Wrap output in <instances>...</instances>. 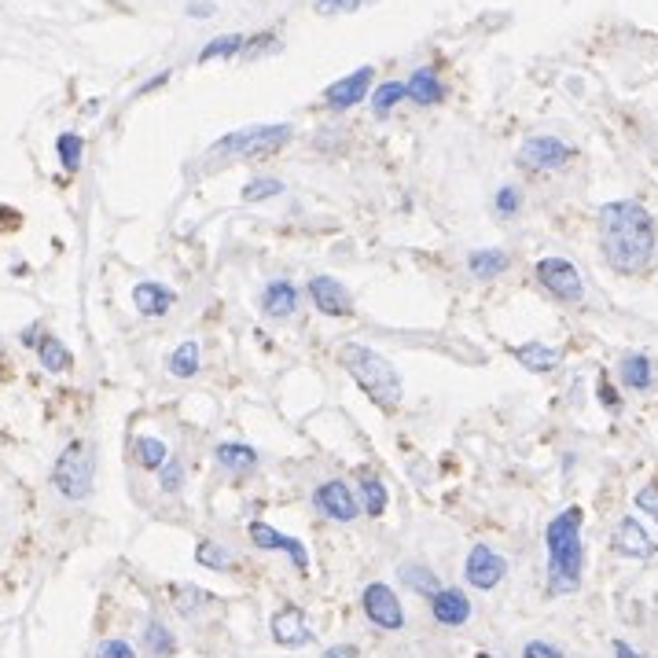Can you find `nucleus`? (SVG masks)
I'll use <instances>...</instances> for the list:
<instances>
[{
    "label": "nucleus",
    "instance_id": "nucleus-1",
    "mask_svg": "<svg viewBox=\"0 0 658 658\" xmlns=\"http://www.w3.org/2000/svg\"><path fill=\"white\" fill-rule=\"evenodd\" d=\"M600 243L603 258H607L614 273H640L655 258V217L647 214L640 203H629V199L600 206Z\"/></svg>",
    "mask_w": 658,
    "mask_h": 658
},
{
    "label": "nucleus",
    "instance_id": "nucleus-2",
    "mask_svg": "<svg viewBox=\"0 0 658 658\" xmlns=\"http://www.w3.org/2000/svg\"><path fill=\"white\" fill-rule=\"evenodd\" d=\"M581 508L559 511L556 519L548 522L545 545H548V589L574 592L581 585V567H585V545H581Z\"/></svg>",
    "mask_w": 658,
    "mask_h": 658
},
{
    "label": "nucleus",
    "instance_id": "nucleus-3",
    "mask_svg": "<svg viewBox=\"0 0 658 658\" xmlns=\"http://www.w3.org/2000/svg\"><path fill=\"white\" fill-rule=\"evenodd\" d=\"M339 357H342V368L357 379V386H361L379 409H398L401 379H398V372H394V364L386 361L383 353H375L372 346H361V342H346Z\"/></svg>",
    "mask_w": 658,
    "mask_h": 658
},
{
    "label": "nucleus",
    "instance_id": "nucleus-4",
    "mask_svg": "<svg viewBox=\"0 0 658 658\" xmlns=\"http://www.w3.org/2000/svg\"><path fill=\"white\" fill-rule=\"evenodd\" d=\"M287 140H291V125H254V129H239L217 140L210 155L214 159H269L287 148Z\"/></svg>",
    "mask_w": 658,
    "mask_h": 658
},
{
    "label": "nucleus",
    "instance_id": "nucleus-5",
    "mask_svg": "<svg viewBox=\"0 0 658 658\" xmlns=\"http://www.w3.org/2000/svg\"><path fill=\"white\" fill-rule=\"evenodd\" d=\"M92 478H96V456L85 442H70L63 456L56 460L52 482L67 500H85L92 493Z\"/></svg>",
    "mask_w": 658,
    "mask_h": 658
},
{
    "label": "nucleus",
    "instance_id": "nucleus-6",
    "mask_svg": "<svg viewBox=\"0 0 658 658\" xmlns=\"http://www.w3.org/2000/svg\"><path fill=\"white\" fill-rule=\"evenodd\" d=\"M534 276H537V284L545 287L552 298H559V302H581V298H585L581 273L570 265L567 258H541L537 261Z\"/></svg>",
    "mask_w": 658,
    "mask_h": 658
},
{
    "label": "nucleus",
    "instance_id": "nucleus-7",
    "mask_svg": "<svg viewBox=\"0 0 658 658\" xmlns=\"http://www.w3.org/2000/svg\"><path fill=\"white\" fill-rule=\"evenodd\" d=\"M361 607H364V614H368V622H372L375 629H386V633H394V629H401V625H405V611H401L398 596H394V589H390V585H383V581H375V585H368V589H364Z\"/></svg>",
    "mask_w": 658,
    "mask_h": 658
},
{
    "label": "nucleus",
    "instance_id": "nucleus-8",
    "mask_svg": "<svg viewBox=\"0 0 658 658\" xmlns=\"http://www.w3.org/2000/svg\"><path fill=\"white\" fill-rule=\"evenodd\" d=\"M464 574H467V585L489 592L504 581V574H508V559L500 556V552H493L489 545H475L471 552H467Z\"/></svg>",
    "mask_w": 658,
    "mask_h": 658
},
{
    "label": "nucleus",
    "instance_id": "nucleus-9",
    "mask_svg": "<svg viewBox=\"0 0 658 658\" xmlns=\"http://www.w3.org/2000/svg\"><path fill=\"white\" fill-rule=\"evenodd\" d=\"M313 504H317L320 515H328V519H335V522H353L357 515H361V508H357V500H353L350 486L339 482V478L320 482L317 493H313Z\"/></svg>",
    "mask_w": 658,
    "mask_h": 658
},
{
    "label": "nucleus",
    "instance_id": "nucleus-10",
    "mask_svg": "<svg viewBox=\"0 0 658 658\" xmlns=\"http://www.w3.org/2000/svg\"><path fill=\"white\" fill-rule=\"evenodd\" d=\"M570 155H574V151L556 137H530L519 148V162L526 170H559V166H567L570 162Z\"/></svg>",
    "mask_w": 658,
    "mask_h": 658
},
{
    "label": "nucleus",
    "instance_id": "nucleus-11",
    "mask_svg": "<svg viewBox=\"0 0 658 658\" xmlns=\"http://www.w3.org/2000/svg\"><path fill=\"white\" fill-rule=\"evenodd\" d=\"M309 298H313V306H317L320 313H328V317H350L353 313L350 291H346L335 276H313V280H309Z\"/></svg>",
    "mask_w": 658,
    "mask_h": 658
},
{
    "label": "nucleus",
    "instance_id": "nucleus-12",
    "mask_svg": "<svg viewBox=\"0 0 658 658\" xmlns=\"http://www.w3.org/2000/svg\"><path fill=\"white\" fill-rule=\"evenodd\" d=\"M372 81H375V70L372 67H357L353 74H346V78L335 81V85L324 92V100H328L331 107H339V111H346V107H357L361 100H368V89H372Z\"/></svg>",
    "mask_w": 658,
    "mask_h": 658
},
{
    "label": "nucleus",
    "instance_id": "nucleus-13",
    "mask_svg": "<svg viewBox=\"0 0 658 658\" xmlns=\"http://www.w3.org/2000/svg\"><path fill=\"white\" fill-rule=\"evenodd\" d=\"M250 541H254L258 548H280V552H287V556H291L295 570H302V574L309 570L306 545H302V541H295V537L280 534V530H273L269 522H250Z\"/></svg>",
    "mask_w": 658,
    "mask_h": 658
},
{
    "label": "nucleus",
    "instance_id": "nucleus-14",
    "mask_svg": "<svg viewBox=\"0 0 658 658\" xmlns=\"http://www.w3.org/2000/svg\"><path fill=\"white\" fill-rule=\"evenodd\" d=\"M611 545H614V552H622V556H629V559H647L651 552H655V541H651L644 526H640L636 519H629V515L618 519Z\"/></svg>",
    "mask_w": 658,
    "mask_h": 658
},
{
    "label": "nucleus",
    "instance_id": "nucleus-15",
    "mask_svg": "<svg viewBox=\"0 0 658 658\" xmlns=\"http://www.w3.org/2000/svg\"><path fill=\"white\" fill-rule=\"evenodd\" d=\"M431 614L438 625L456 629V625H464L471 618V600L460 589H438L431 596Z\"/></svg>",
    "mask_w": 658,
    "mask_h": 658
},
{
    "label": "nucleus",
    "instance_id": "nucleus-16",
    "mask_svg": "<svg viewBox=\"0 0 658 658\" xmlns=\"http://www.w3.org/2000/svg\"><path fill=\"white\" fill-rule=\"evenodd\" d=\"M273 640L280 647H302L313 640L306 625V614L298 611V607H284V611L273 614Z\"/></svg>",
    "mask_w": 658,
    "mask_h": 658
},
{
    "label": "nucleus",
    "instance_id": "nucleus-17",
    "mask_svg": "<svg viewBox=\"0 0 658 658\" xmlns=\"http://www.w3.org/2000/svg\"><path fill=\"white\" fill-rule=\"evenodd\" d=\"M298 309V287L291 280H273L261 291V313L276 320H287Z\"/></svg>",
    "mask_w": 658,
    "mask_h": 658
},
{
    "label": "nucleus",
    "instance_id": "nucleus-18",
    "mask_svg": "<svg viewBox=\"0 0 658 658\" xmlns=\"http://www.w3.org/2000/svg\"><path fill=\"white\" fill-rule=\"evenodd\" d=\"M405 96L409 100H416V103H442L445 100V85H442V78H438V70L434 67H420L416 74H412L409 81H405Z\"/></svg>",
    "mask_w": 658,
    "mask_h": 658
},
{
    "label": "nucleus",
    "instance_id": "nucleus-19",
    "mask_svg": "<svg viewBox=\"0 0 658 658\" xmlns=\"http://www.w3.org/2000/svg\"><path fill=\"white\" fill-rule=\"evenodd\" d=\"M133 306H137L144 317H162V313H170V306H173V291L144 280V284L133 287Z\"/></svg>",
    "mask_w": 658,
    "mask_h": 658
},
{
    "label": "nucleus",
    "instance_id": "nucleus-20",
    "mask_svg": "<svg viewBox=\"0 0 658 658\" xmlns=\"http://www.w3.org/2000/svg\"><path fill=\"white\" fill-rule=\"evenodd\" d=\"M515 361L526 372H556L563 353L552 350V346H541V342H526V346H515Z\"/></svg>",
    "mask_w": 658,
    "mask_h": 658
},
{
    "label": "nucleus",
    "instance_id": "nucleus-21",
    "mask_svg": "<svg viewBox=\"0 0 658 658\" xmlns=\"http://www.w3.org/2000/svg\"><path fill=\"white\" fill-rule=\"evenodd\" d=\"M508 265H511V258L497 247H482V250H475V254H467V269H471V276H478V280H493V276H500Z\"/></svg>",
    "mask_w": 658,
    "mask_h": 658
},
{
    "label": "nucleus",
    "instance_id": "nucleus-22",
    "mask_svg": "<svg viewBox=\"0 0 658 658\" xmlns=\"http://www.w3.org/2000/svg\"><path fill=\"white\" fill-rule=\"evenodd\" d=\"M618 375H622V383L629 386V390H651V383H655V368H651V361H647L644 353L622 357Z\"/></svg>",
    "mask_w": 658,
    "mask_h": 658
},
{
    "label": "nucleus",
    "instance_id": "nucleus-23",
    "mask_svg": "<svg viewBox=\"0 0 658 658\" xmlns=\"http://www.w3.org/2000/svg\"><path fill=\"white\" fill-rule=\"evenodd\" d=\"M217 464L228 467V471H250V467L258 464V453L250 449V445H239V442H221L214 449Z\"/></svg>",
    "mask_w": 658,
    "mask_h": 658
},
{
    "label": "nucleus",
    "instance_id": "nucleus-24",
    "mask_svg": "<svg viewBox=\"0 0 658 658\" xmlns=\"http://www.w3.org/2000/svg\"><path fill=\"white\" fill-rule=\"evenodd\" d=\"M133 453H137V464L148 467V471H162L166 460H170V449H166V442H159V438H137V442H133Z\"/></svg>",
    "mask_w": 658,
    "mask_h": 658
},
{
    "label": "nucleus",
    "instance_id": "nucleus-25",
    "mask_svg": "<svg viewBox=\"0 0 658 658\" xmlns=\"http://www.w3.org/2000/svg\"><path fill=\"white\" fill-rule=\"evenodd\" d=\"M199 372V342H181L170 357V375L177 379H192Z\"/></svg>",
    "mask_w": 658,
    "mask_h": 658
},
{
    "label": "nucleus",
    "instance_id": "nucleus-26",
    "mask_svg": "<svg viewBox=\"0 0 658 658\" xmlns=\"http://www.w3.org/2000/svg\"><path fill=\"white\" fill-rule=\"evenodd\" d=\"M401 581H405L412 592H420V596H434V592L442 589L438 578H434V570L420 567V563H405V567H401Z\"/></svg>",
    "mask_w": 658,
    "mask_h": 658
},
{
    "label": "nucleus",
    "instance_id": "nucleus-27",
    "mask_svg": "<svg viewBox=\"0 0 658 658\" xmlns=\"http://www.w3.org/2000/svg\"><path fill=\"white\" fill-rule=\"evenodd\" d=\"M37 357H41V364H45L48 372H67L70 368V350L63 346L59 339H41V346H37Z\"/></svg>",
    "mask_w": 658,
    "mask_h": 658
},
{
    "label": "nucleus",
    "instance_id": "nucleus-28",
    "mask_svg": "<svg viewBox=\"0 0 658 658\" xmlns=\"http://www.w3.org/2000/svg\"><path fill=\"white\" fill-rule=\"evenodd\" d=\"M243 45H247V37L243 34H225V37H217V41H210V45L199 52V59H203V63H210V59H232L243 52Z\"/></svg>",
    "mask_w": 658,
    "mask_h": 658
},
{
    "label": "nucleus",
    "instance_id": "nucleus-29",
    "mask_svg": "<svg viewBox=\"0 0 658 658\" xmlns=\"http://www.w3.org/2000/svg\"><path fill=\"white\" fill-rule=\"evenodd\" d=\"M144 644H148L151 655H159V658H170L173 651H177V640H173V633L162 622H151L148 629H144Z\"/></svg>",
    "mask_w": 658,
    "mask_h": 658
},
{
    "label": "nucleus",
    "instance_id": "nucleus-30",
    "mask_svg": "<svg viewBox=\"0 0 658 658\" xmlns=\"http://www.w3.org/2000/svg\"><path fill=\"white\" fill-rule=\"evenodd\" d=\"M361 497H364V511H368V515H383L390 493H386V486L375 475H364L361 478Z\"/></svg>",
    "mask_w": 658,
    "mask_h": 658
},
{
    "label": "nucleus",
    "instance_id": "nucleus-31",
    "mask_svg": "<svg viewBox=\"0 0 658 658\" xmlns=\"http://www.w3.org/2000/svg\"><path fill=\"white\" fill-rule=\"evenodd\" d=\"M405 100V85L401 81H386L372 92V111L375 114H390V107H398Z\"/></svg>",
    "mask_w": 658,
    "mask_h": 658
},
{
    "label": "nucleus",
    "instance_id": "nucleus-32",
    "mask_svg": "<svg viewBox=\"0 0 658 658\" xmlns=\"http://www.w3.org/2000/svg\"><path fill=\"white\" fill-rule=\"evenodd\" d=\"M280 192H284V184L276 181V177H258V181H250L243 188V203H265V199H273Z\"/></svg>",
    "mask_w": 658,
    "mask_h": 658
},
{
    "label": "nucleus",
    "instance_id": "nucleus-33",
    "mask_svg": "<svg viewBox=\"0 0 658 658\" xmlns=\"http://www.w3.org/2000/svg\"><path fill=\"white\" fill-rule=\"evenodd\" d=\"M56 148H59V162H63L67 170H78V166H81V151H85V144H81L78 133H63V137L56 140Z\"/></svg>",
    "mask_w": 658,
    "mask_h": 658
},
{
    "label": "nucleus",
    "instance_id": "nucleus-34",
    "mask_svg": "<svg viewBox=\"0 0 658 658\" xmlns=\"http://www.w3.org/2000/svg\"><path fill=\"white\" fill-rule=\"evenodd\" d=\"M195 559H199L203 567H210V570H225L228 563H232L225 548L214 545V541H203V545H199V552H195Z\"/></svg>",
    "mask_w": 658,
    "mask_h": 658
},
{
    "label": "nucleus",
    "instance_id": "nucleus-35",
    "mask_svg": "<svg viewBox=\"0 0 658 658\" xmlns=\"http://www.w3.org/2000/svg\"><path fill=\"white\" fill-rule=\"evenodd\" d=\"M280 48V37L276 34H258V37H250L247 45H243V52L239 56L243 59H258V56H265V52H276Z\"/></svg>",
    "mask_w": 658,
    "mask_h": 658
},
{
    "label": "nucleus",
    "instance_id": "nucleus-36",
    "mask_svg": "<svg viewBox=\"0 0 658 658\" xmlns=\"http://www.w3.org/2000/svg\"><path fill=\"white\" fill-rule=\"evenodd\" d=\"M519 203H522V195H519L515 184H504V188L497 192V199H493V206H497L500 217H511L515 210H519Z\"/></svg>",
    "mask_w": 658,
    "mask_h": 658
},
{
    "label": "nucleus",
    "instance_id": "nucleus-37",
    "mask_svg": "<svg viewBox=\"0 0 658 658\" xmlns=\"http://www.w3.org/2000/svg\"><path fill=\"white\" fill-rule=\"evenodd\" d=\"M96 658H137V651L125 644V640H103L96 647Z\"/></svg>",
    "mask_w": 658,
    "mask_h": 658
},
{
    "label": "nucleus",
    "instance_id": "nucleus-38",
    "mask_svg": "<svg viewBox=\"0 0 658 658\" xmlns=\"http://www.w3.org/2000/svg\"><path fill=\"white\" fill-rule=\"evenodd\" d=\"M636 508L647 511V515L658 522V482H651V486H644L636 493Z\"/></svg>",
    "mask_w": 658,
    "mask_h": 658
},
{
    "label": "nucleus",
    "instance_id": "nucleus-39",
    "mask_svg": "<svg viewBox=\"0 0 658 658\" xmlns=\"http://www.w3.org/2000/svg\"><path fill=\"white\" fill-rule=\"evenodd\" d=\"M159 482H162V489H166V493H177V489H181V464H177V460H166Z\"/></svg>",
    "mask_w": 658,
    "mask_h": 658
},
{
    "label": "nucleus",
    "instance_id": "nucleus-40",
    "mask_svg": "<svg viewBox=\"0 0 658 658\" xmlns=\"http://www.w3.org/2000/svg\"><path fill=\"white\" fill-rule=\"evenodd\" d=\"M361 0H317L320 15H335V12H357Z\"/></svg>",
    "mask_w": 658,
    "mask_h": 658
},
{
    "label": "nucleus",
    "instance_id": "nucleus-41",
    "mask_svg": "<svg viewBox=\"0 0 658 658\" xmlns=\"http://www.w3.org/2000/svg\"><path fill=\"white\" fill-rule=\"evenodd\" d=\"M522 658H563V651L552 647V644H545V640H530L526 651H522Z\"/></svg>",
    "mask_w": 658,
    "mask_h": 658
},
{
    "label": "nucleus",
    "instance_id": "nucleus-42",
    "mask_svg": "<svg viewBox=\"0 0 658 658\" xmlns=\"http://www.w3.org/2000/svg\"><path fill=\"white\" fill-rule=\"evenodd\" d=\"M600 401H603V405H607L611 412L622 409V401H618V394H614V386L607 383V379H600Z\"/></svg>",
    "mask_w": 658,
    "mask_h": 658
},
{
    "label": "nucleus",
    "instance_id": "nucleus-43",
    "mask_svg": "<svg viewBox=\"0 0 658 658\" xmlns=\"http://www.w3.org/2000/svg\"><path fill=\"white\" fill-rule=\"evenodd\" d=\"M320 658H357V647L353 644H339V647H328Z\"/></svg>",
    "mask_w": 658,
    "mask_h": 658
},
{
    "label": "nucleus",
    "instance_id": "nucleus-44",
    "mask_svg": "<svg viewBox=\"0 0 658 658\" xmlns=\"http://www.w3.org/2000/svg\"><path fill=\"white\" fill-rule=\"evenodd\" d=\"M614 658H644L640 651H633V647L625 644V640H614Z\"/></svg>",
    "mask_w": 658,
    "mask_h": 658
},
{
    "label": "nucleus",
    "instance_id": "nucleus-45",
    "mask_svg": "<svg viewBox=\"0 0 658 658\" xmlns=\"http://www.w3.org/2000/svg\"><path fill=\"white\" fill-rule=\"evenodd\" d=\"M188 12H192L195 19H206V15L214 12V8H210V4H188Z\"/></svg>",
    "mask_w": 658,
    "mask_h": 658
},
{
    "label": "nucleus",
    "instance_id": "nucleus-46",
    "mask_svg": "<svg viewBox=\"0 0 658 658\" xmlns=\"http://www.w3.org/2000/svg\"><path fill=\"white\" fill-rule=\"evenodd\" d=\"M478 658H493V655H478Z\"/></svg>",
    "mask_w": 658,
    "mask_h": 658
}]
</instances>
